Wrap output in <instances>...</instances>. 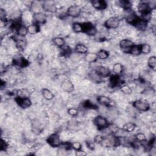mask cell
Returning a JSON list of instances; mask_svg holds the SVG:
<instances>
[{
  "mask_svg": "<svg viewBox=\"0 0 156 156\" xmlns=\"http://www.w3.org/2000/svg\"><path fill=\"white\" fill-rule=\"evenodd\" d=\"M83 106L84 108L88 109H96L98 107L97 106L89 100L85 101L83 104Z\"/></svg>",
  "mask_w": 156,
  "mask_h": 156,
  "instance_id": "f35d334b",
  "label": "cell"
},
{
  "mask_svg": "<svg viewBox=\"0 0 156 156\" xmlns=\"http://www.w3.org/2000/svg\"><path fill=\"white\" fill-rule=\"evenodd\" d=\"M120 112L118 109L114 106H110L107 110V116L110 120H115L118 117Z\"/></svg>",
  "mask_w": 156,
  "mask_h": 156,
  "instance_id": "4fadbf2b",
  "label": "cell"
},
{
  "mask_svg": "<svg viewBox=\"0 0 156 156\" xmlns=\"http://www.w3.org/2000/svg\"><path fill=\"white\" fill-rule=\"evenodd\" d=\"M92 6L94 8L98 11H102L107 8V3L104 0H94L92 1Z\"/></svg>",
  "mask_w": 156,
  "mask_h": 156,
  "instance_id": "9a60e30c",
  "label": "cell"
},
{
  "mask_svg": "<svg viewBox=\"0 0 156 156\" xmlns=\"http://www.w3.org/2000/svg\"><path fill=\"white\" fill-rule=\"evenodd\" d=\"M83 26V32L87 34L89 36L95 35L97 33V30L95 26L90 22L82 23Z\"/></svg>",
  "mask_w": 156,
  "mask_h": 156,
  "instance_id": "8992f818",
  "label": "cell"
},
{
  "mask_svg": "<svg viewBox=\"0 0 156 156\" xmlns=\"http://www.w3.org/2000/svg\"><path fill=\"white\" fill-rule=\"evenodd\" d=\"M78 110L76 108H70L68 109V114L72 116H76L78 115Z\"/></svg>",
  "mask_w": 156,
  "mask_h": 156,
  "instance_id": "ee69618b",
  "label": "cell"
},
{
  "mask_svg": "<svg viewBox=\"0 0 156 156\" xmlns=\"http://www.w3.org/2000/svg\"><path fill=\"white\" fill-rule=\"evenodd\" d=\"M112 70L115 75H120L123 71V66L120 63H116L113 65Z\"/></svg>",
  "mask_w": 156,
  "mask_h": 156,
  "instance_id": "f1b7e54d",
  "label": "cell"
},
{
  "mask_svg": "<svg viewBox=\"0 0 156 156\" xmlns=\"http://www.w3.org/2000/svg\"><path fill=\"white\" fill-rule=\"evenodd\" d=\"M8 148V145L6 143V141L3 139H1V143H0V150L6 151Z\"/></svg>",
  "mask_w": 156,
  "mask_h": 156,
  "instance_id": "f6af8a7d",
  "label": "cell"
},
{
  "mask_svg": "<svg viewBox=\"0 0 156 156\" xmlns=\"http://www.w3.org/2000/svg\"><path fill=\"white\" fill-rule=\"evenodd\" d=\"M107 128L110 131V133H112V134H115V133H118L119 131H120V128L116 124L114 123H109Z\"/></svg>",
  "mask_w": 156,
  "mask_h": 156,
  "instance_id": "1f68e13d",
  "label": "cell"
},
{
  "mask_svg": "<svg viewBox=\"0 0 156 156\" xmlns=\"http://www.w3.org/2000/svg\"><path fill=\"white\" fill-rule=\"evenodd\" d=\"M75 51L79 54H86L88 51V48L83 43L78 44L75 47Z\"/></svg>",
  "mask_w": 156,
  "mask_h": 156,
  "instance_id": "4316f807",
  "label": "cell"
},
{
  "mask_svg": "<svg viewBox=\"0 0 156 156\" xmlns=\"http://www.w3.org/2000/svg\"><path fill=\"white\" fill-rule=\"evenodd\" d=\"M151 133H152V134L154 136V135H155V131H156V129H155V126H151Z\"/></svg>",
  "mask_w": 156,
  "mask_h": 156,
  "instance_id": "816d5d0a",
  "label": "cell"
},
{
  "mask_svg": "<svg viewBox=\"0 0 156 156\" xmlns=\"http://www.w3.org/2000/svg\"><path fill=\"white\" fill-rule=\"evenodd\" d=\"M135 138L138 142H144L146 141V137L143 133H138Z\"/></svg>",
  "mask_w": 156,
  "mask_h": 156,
  "instance_id": "b9f144b4",
  "label": "cell"
},
{
  "mask_svg": "<svg viewBox=\"0 0 156 156\" xmlns=\"http://www.w3.org/2000/svg\"><path fill=\"white\" fill-rule=\"evenodd\" d=\"M71 147L75 151H78L82 149V145L79 142H75L71 144Z\"/></svg>",
  "mask_w": 156,
  "mask_h": 156,
  "instance_id": "c3c4849f",
  "label": "cell"
},
{
  "mask_svg": "<svg viewBox=\"0 0 156 156\" xmlns=\"http://www.w3.org/2000/svg\"><path fill=\"white\" fill-rule=\"evenodd\" d=\"M97 55H98V58L102 59V60H104V59H107L109 56V54L108 52L104 49L100 50L98 53Z\"/></svg>",
  "mask_w": 156,
  "mask_h": 156,
  "instance_id": "74e56055",
  "label": "cell"
},
{
  "mask_svg": "<svg viewBox=\"0 0 156 156\" xmlns=\"http://www.w3.org/2000/svg\"><path fill=\"white\" fill-rule=\"evenodd\" d=\"M148 21H145L139 17V18L137 20L135 24L133 26H134L138 29V30L144 31L146 30L148 27Z\"/></svg>",
  "mask_w": 156,
  "mask_h": 156,
  "instance_id": "e0dca14e",
  "label": "cell"
},
{
  "mask_svg": "<svg viewBox=\"0 0 156 156\" xmlns=\"http://www.w3.org/2000/svg\"><path fill=\"white\" fill-rule=\"evenodd\" d=\"M47 142L51 146L54 148L60 146L62 143L60 136L57 133L51 134L47 138Z\"/></svg>",
  "mask_w": 156,
  "mask_h": 156,
  "instance_id": "277c9868",
  "label": "cell"
},
{
  "mask_svg": "<svg viewBox=\"0 0 156 156\" xmlns=\"http://www.w3.org/2000/svg\"><path fill=\"white\" fill-rule=\"evenodd\" d=\"M88 77L92 81L94 82L95 83H100L102 82V78L96 70H93L89 73Z\"/></svg>",
  "mask_w": 156,
  "mask_h": 156,
  "instance_id": "ffe728a7",
  "label": "cell"
},
{
  "mask_svg": "<svg viewBox=\"0 0 156 156\" xmlns=\"http://www.w3.org/2000/svg\"><path fill=\"white\" fill-rule=\"evenodd\" d=\"M117 4L125 11L131 9L132 6L131 2L128 1V0H120V1H117Z\"/></svg>",
  "mask_w": 156,
  "mask_h": 156,
  "instance_id": "44dd1931",
  "label": "cell"
},
{
  "mask_svg": "<svg viewBox=\"0 0 156 156\" xmlns=\"http://www.w3.org/2000/svg\"><path fill=\"white\" fill-rule=\"evenodd\" d=\"M16 101L20 107L23 109H26L30 107L32 104L31 100L29 97L26 98H20L17 97L16 98Z\"/></svg>",
  "mask_w": 156,
  "mask_h": 156,
  "instance_id": "7c38bea8",
  "label": "cell"
},
{
  "mask_svg": "<svg viewBox=\"0 0 156 156\" xmlns=\"http://www.w3.org/2000/svg\"><path fill=\"white\" fill-rule=\"evenodd\" d=\"M104 137L101 135H97L94 138V143H98V144H101V142H102V140L104 139Z\"/></svg>",
  "mask_w": 156,
  "mask_h": 156,
  "instance_id": "bcb514c9",
  "label": "cell"
},
{
  "mask_svg": "<svg viewBox=\"0 0 156 156\" xmlns=\"http://www.w3.org/2000/svg\"><path fill=\"white\" fill-rule=\"evenodd\" d=\"M126 11V13L124 14V18L126 21H127L128 23L133 25L137 21V20L139 18V17L137 16L134 12L131 9L127 10Z\"/></svg>",
  "mask_w": 156,
  "mask_h": 156,
  "instance_id": "52a82bcc",
  "label": "cell"
},
{
  "mask_svg": "<svg viewBox=\"0 0 156 156\" xmlns=\"http://www.w3.org/2000/svg\"><path fill=\"white\" fill-rule=\"evenodd\" d=\"M61 88L64 91L67 93H71L75 89V86L70 80H65L62 82Z\"/></svg>",
  "mask_w": 156,
  "mask_h": 156,
  "instance_id": "2e32d148",
  "label": "cell"
},
{
  "mask_svg": "<svg viewBox=\"0 0 156 156\" xmlns=\"http://www.w3.org/2000/svg\"><path fill=\"white\" fill-rule=\"evenodd\" d=\"M121 91L126 95H130L132 93V89L128 85H124L121 87Z\"/></svg>",
  "mask_w": 156,
  "mask_h": 156,
  "instance_id": "7bdbcfd3",
  "label": "cell"
},
{
  "mask_svg": "<svg viewBox=\"0 0 156 156\" xmlns=\"http://www.w3.org/2000/svg\"><path fill=\"white\" fill-rule=\"evenodd\" d=\"M87 146L89 149H90L92 150H94V148H95V145L92 142H88L87 143Z\"/></svg>",
  "mask_w": 156,
  "mask_h": 156,
  "instance_id": "f907efd6",
  "label": "cell"
},
{
  "mask_svg": "<svg viewBox=\"0 0 156 156\" xmlns=\"http://www.w3.org/2000/svg\"><path fill=\"white\" fill-rule=\"evenodd\" d=\"M137 8H138V11L141 13L142 15L151 12V10L150 8L149 4H148V3H146L143 1L139 3L137 6Z\"/></svg>",
  "mask_w": 156,
  "mask_h": 156,
  "instance_id": "d6986e66",
  "label": "cell"
},
{
  "mask_svg": "<svg viewBox=\"0 0 156 156\" xmlns=\"http://www.w3.org/2000/svg\"><path fill=\"white\" fill-rule=\"evenodd\" d=\"M135 44L133 42L129 39H123L120 42V47L122 51L126 53H130L131 50Z\"/></svg>",
  "mask_w": 156,
  "mask_h": 156,
  "instance_id": "5b68a950",
  "label": "cell"
},
{
  "mask_svg": "<svg viewBox=\"0 0 156 156\" xmlns=\"http://www.w3.org/2000/svg\"><path fill=\"white\" fill-rule=\"evenodd\" d=\"M53 42L55 45H56L59 48L63 47L64 46H65V40L63 38L60 37H54L53 39Z\"/></svg>",
  "mask_w": 156,
  "mask_h": 156,
  "instance_id": "4dcf8cb0",
  "label": "cell"
},
{
  "mask_svg": "<svg viewBox=\"0 0 156 156\" xmlns=\"http://www.w3.org/2000/svg\"><path fill=\"white\" fill-rule=\"evenodd\" d=\"M17 32L19 36L25 37L26 35V34L28 33L27 27H26L23 25H21L20 26V28L18 29V31H17Z\"/></svg>",
  "mask_w": 156,
  "mask_h": 156,
  "instance_id": "8d00e7d4",
  "label": "cell"
},
{
  "mask_svg": "<svg viewBox=\"0 0 156 156\" xmlns=\"http://www.w3.org/2000/svg\"><path fill=\"white\" fill-rule=\"evenodd\" d=\"M13 63L20 67H26L29 65L28 60L21 56H17L13 58Z\"/></svg>",
  "mask_w": 156,
  "mask_h": 156,
  "instance_id": "5bb4252c",
  "label": "cell"
},
{
  "mask_svg": "<svg viewBox=\"0 0 156 156\" xmlns=\"http://www.w3.org/2000/svg\"><path fill=\"white\" fill-rule=\"evenodd\" d=\"M110 83L113 87H117L120 84V78L119 75H114L111 76L110 78Z\"/></svg>",
  "mask_w": 156,
  "mask_h": 156,
  "instance_id": "83f0119b",
  "label": "cell"
},
{
  "mask_svg": "<svg viewBox=\"0 0 156 156\" xmlns=\"http://www.w3.org/2000/svg\"><path fill=\"white\" fill-rule=\"evenodd\" d=\"M61 54L65 57H69L71 55V49L68 46H64L61 48Z\"/></svg>",
  "mask_w": 156,
  "mask_h": 156,
  "instance_id": "d590c367",
  "label": "cell"
},
{
  "mask_svg": "<svg viewBox=\"0 0 156 156\" xmlns=\"http://www.w3.org/2000/svg\"><path fill=\"white\" fill-rule=\"evenodd\" d=\"M101 145L107 148L116 147L120 145L119 138L112 133H110L106 137H104Z\"/></svg>",
  "mask_w": 156,
  "mask_h": 156,
  "instance_id": "6da1fadb",
  "label": "cell"
},
{
  "mask_svg": "<svg viewBox=\"0 0 156 156\" xmlns=\"http://www.w3.org/2000/svg\"><path fill=\"white\" fill-rule=\"evenodd\" d=\"M97 101L99 102V104L103 106H109L111 102V100L109 97L103 95L98 96Z\"/></svg>",
  "mask_w": 156,
  "mask_h": 156,
  "instance_id": "603a6c76",
  "label": "cell"
},
{
  "mask_svg": "<svg viewBox=\"0 0 156 156\" xmlns=\"http://www.w3.org/2000/svg\"><path fill=\"white\" fill-rule=\"evenodd\" d=\"M19 37H20V38H17L16 39L17 40H16V45L18 48L22 49L25 47L26 42H25V40L24 39V37H20V36Z\"/></svg>",
  "mask_w": 156,
  "mask_h": 156,
  "instance_id": "e575fe53",
  "label": "cell"
},
{
  "mask_svg": "<svg viewBox=\"0 0 156 156\" xmlns=\"http://www.w3.org/2000/svg\"><path fill=\"white\" fill-rule=\"evenodd\" d=\"M120 21L116 17H110L107 20L105 23L104 26L107 29H116L120 26Z\"/></svg>",
  "mask_w": 156,
  "mask_h": 156,
  "instance_id": "9c48e42d",
  "label": "cell"
},
{
  "mask_svg": "<svg viewBox=\"0 0 156 156\" xmlns=\"http://www.w3.org/2000/svg\"><path fill=\"white\" fill-rule=\"evenodd\" d=\"M133 106L140 112H146L150 109V104L146 100L140 99L133 102Z\"/></svg>",
  "mask_w": 156,
  "mask_h": 156,
  "instance_id": "7a4b0ae2",
  "label": "cell"
},
{
  "mask_svg": "<svg viewBox=\"0 0 156 156\" xmlns=\"http://www.w3.org/2000/svg\"><path fill=\"white\" fill-rule=\"evenodd\" d=\"M85 59V61L87 62L93 64L97 61V59L98 58L97 54L94 53H86Z\"/></svg>",
  "mask_w": 156,
  "mask_h": 156,
  "instance_id": "7402d4cb",
  "label": "cell"
},
{
  "mask_svg": "<svg viewBox=\"0 0 156 156\" xmlns=\"http://www.w3.org/2000/svg\"><path fill=\"white\" fill-rule=\"evenodd\" d=\"M87 153L85 151H82L81 150L76 151V156H85L87 155Z\"/></svg>",
  "mask_w": 156,
  "mask_h": 156,
  "instance_id": "681fc988",
  "label": "cell"
},
{
  "mask_svg": "<svg viewBox=\"0 0 156 156\" xmlns=\"http://www.w3.org/2000/svg\"><path fill=\"white\" fill-rule=\"evenodd\" d=\"M17 96L20 98H26L29 96V93L26 89H20L17 91Z\"/></svg>",
  "mask_w": 156,
  "mask_h": 156,
  "instance_id": "ab89813d",
  "label": "cell"
},
{
  "mask_svg": "<svg viewBox=\"0 0 156 156\" xmlns=\"http://www.w3.org/2000/svg\"><path fill=\"white\" fill-rule=\"evenodd\" d=\"M47 16L45 13L42 12L34 13L33 15L34 23L36 25H42L45 23L47 21Z\"/></svg>",
  "mask_w": 156,
  "mask_h": 156,
  "instance_id": "30bf717a",
  "label": "cell"
},
{
  "mask_svg": "<svg viewBox=\"0 0 156 156\" xmlns=\"http://www.w3.org/2000/svg\"><path fill=\"white\" fill-rule=\"evenodd\" d=\"M27 29H28V34H30L31 35H34L39 32L40 27H39V25L34 23L32 25H29L27 27Z\"/></svg>",
  "mask_w": 156,
  "mask_h": 156,
  "instance_id": "cb8c5ba5",
  "label": "cell"
},
{
  "mask_svg": "<svg viewBox=\"0 0 156 156\" xmlns=\"http://www.w3.org/2000/svg\"><path fill=\"white\" fill-rule=\"evenodd\" d=\"M136 128V125L135 123L129 122L123 125V129L125 132H132L135 131Z\"/></svg>",
  "mask_w": 156,
  "mask_h": 156,
  "instance_id": "484cf974",
  "label": "cell"
},
{
  "mask_svg": "<svg viewBox=\"0 0 156 156\" xmlns=\"http://www.w3.org/2000/svg\"><path fill=\"white\" fill-rule=\"evenodd\" d=\"M140 48H141V53L145 54H148L149 53H150V52L151 51V46L148 43H143L142 44H140Z\"/></svg>",
  "mask_w": 156,
  "mask_h": 156,
  "instance_id": "f546056e",
  "label": "cell"
},
{
  "mask_svg": "<svg viewBox=\"0 0 156 156\" xmlns=\"http://www.w3.org/2000/svg\"><path fill=\"white\" fill-rule=\"evenodd\" d=\"M93 122L99 130H104L106 129V128H107L108 125L109 124L107 118L101 115L96 116L94 118Z\"/></svg>",
  "mask_w": 156,
  "mask_h": 156,
  "instance_id": "3957f363",
  "label": "cell"
},
{
  "mask_svg": "<svg viewBox=\"0 0 156 156\" xmlns=\"http://www.w3.org/2000/svg\"><path fill=\"white\" fill-rule=\"evenodd\" d=\"M43 10L50 12V13H54L56 12L57 11V7L56 3L53 1H44L43 4Z\"/></svg>",
  "mask_w": 156,
  "mask_h": 156,
  "instance_id": "8fae6325",
  "label": "cell"
},
{
  "mask_svg": "<svg viewBox=\"0 0 156 156\" xmlns=\"http://www.w3.org/2000/svg\"><path fill=\"white\" fill-rule=\"evenodd\" d=\"M73 30L74 32L76 33L83 32V24L79 23H74L73 24Z\"/></svg>",
  "mask_w": 156,
  "mask_h": 156,
  "instance_id": "836d02e7",
  "label": "cell"
},
{
  "mask_svg": "<svg viewBox=\"0 0 156 156\" xmlns=\"http://www.w3.org/2000/svg\"><path fill=\"white\" fill-rule=\"evenodd\" d=\"M148 65L151 70L155 71L156 68V57L155 56H151L148 59Z\"/></svg>",
  "mask_w": 156,
  "mask_h": 156,
  "instance_id": "d6a6232c",
  "label": "cell"
},
{
  "mask_svg": "<svg viewBox=\"0 0 156 156\" xmlns=\"http://www.w3.org/2000/svg\"><path fill=\"white\" fill-rule=\"evenodd\" d=\"M130 54L134 55V56H138L140 54H142L141 53V48H140V45H134L131 50Z\"/></svg>",
  "mask_w": 156,
  "mask_h": 156,
  "instance_id": "60d3db41",
  "label": "cell"
},
{
  "mask_svg": "<svg viewBox=\"0 0 156 156\" xmlns=\"http://www.w3.org/2000/svg\"><path fill=\"white\" fill-rule=\"evenodd\" d=\"M95 70L102 78H107L110 75V70L104 66H98Z\"/></svg>",
  "mask_w": 156,
  "mask_h": 156,
  "instance_id": "ac0fdd59",
  "label": "cell"
},
{
  "mask_svg": "<svg viewBox=\"0 0 156 156\" xmlns=\"http://www.w3.org/2000/svg\"><path fill=\"white\" fill-rule=\"evenodd\" d=\"M81 13V9L76 5L70 6L66 11V15L72 18L78 17Z\"/></svg>",
  "mask_w": 156,
  "mask_h": 156,
  "instance_id": "ba28073f",
  "label": "cell"
},
{
  "mask_svg": "<svg viewBox=\"0 0 156 156\" xmlns=\"http://www.w3.org/2000/svg\"><path fill=\"white\" fill-rule=\"evenodd\" d=\"M0 18H1V22H6V12L5 10L1 9L0 10Z\"/></svg>",
  "mask_w": 156,
  "mask_h": 156,
  "instance_id": "7dc6e473",
  "label": "cell"
},
{
  "mask_svg": "<svg viewBox=\"0 0 156 156\" xmlns=\"http://www.w3.org/2000/svg\"><path fill=\"white\" fill-rule=\"evenodd\" d=\"M42 94L43 98L48 101L52 100L54 98V95L47 88H43L42 90Z\"/></svg>",
  "mask_w": 156,
  "mask_h": 156,
  "instance_id": "d4e9b609",
  "label": "cell"
}]
</instances>
